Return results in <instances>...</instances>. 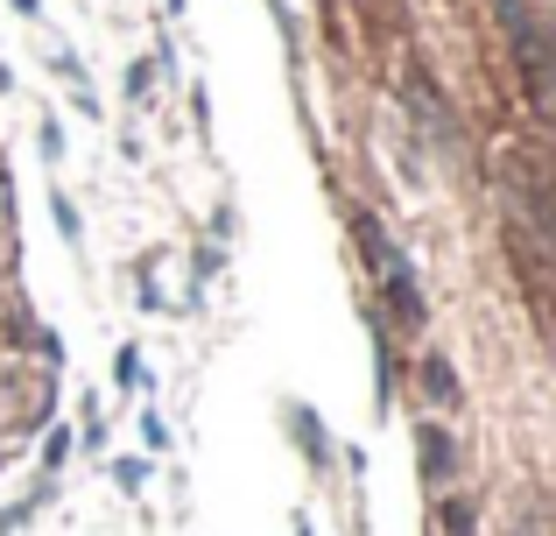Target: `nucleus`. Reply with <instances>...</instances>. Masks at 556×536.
I'll use <instances>...</instances> for the list:
<instances>
[{"instance_id": "f257e3e1", "label": "nucleus", "mask_w": 556, "mask_h": 536, "mask_svg": "<svg viewBox=\"0 0 556 536\" xmlns=\"http://www.w3.org/2000/svg\"><path fill=\"white\" fill-rule=\"evenodd\" d=\"M359 240H367V262H374V275H380V289L394 297V317L416 332L430 311H422V289H416V275H408L402 248H394V240H380V226H374V220H359Z\"/></svg>"}, {"instance_id": "f03ea898", "label": "nucleus", "mask_w": 556, "mask_h": 536, "mask_svg": "<svg viewBox=\"0 0 556 536\" xmlns=\"http://www.w3.org/2000/svg\"><path fill=\"white\" fill-rule=\"evenodd\" d=\"M501 8V28L507 42H515V64H521V85H529V107H543L549 99V57H543V28H535L529 0H493Z\"/></svg>"}, {"instance_id": "7ed1b4c3", "label": "nucleus", "mask_w": 556, "mask_h": 536, "mask_svg": "<svg viewBox=\"0 0 556 536\" xmlns=\"http://www.w3.org/2000/svg\"><path fill=\"white\" fill-rule=\"evenodd\" d=\"M416 445H422V481H430V487H451V481H458V452H451V438L437 424H422Z\"/></svg>"}, {"instance_id": "20e7f679", "label": "nucleus", "mask_w": 556, "mask_h": 536, "mask_svg": "<svg viewBox=\"0 0 556 536\" xmlns=\"http://www.w3.org/2000/svg\"><path fill=\"white\" fill-rule=\"evenodd\" d=\"M422 388H430L437 402H458V374H451V360H444V353L422 360Z\"/></svg>"}, {"instance_id": "39448f33", "label": "nucleus", "mask_w": 556, "mask_h": 536, "mask_svg": "<svg viewBox=\"0 0 556 536\" xmlns=\"http://www.w3.org/2000/svg\"><path fill=\"white\" fill-rule=\"evenodd\" d=\"M36 149H42V163H64V127H56L50 113H42V141Z\"/></svg>"}, {"instance_id": "423d86ee", "label": "nucleus", "mask_w": 556, "mask_h": 536, "mask_svg": "<svg viewBox=\"0 0 556 536\" xmlns=\"http://www.w3.org/2000/svg\"><path fill=\"white\" fill-rule=\"evenodd\" d=\"M50 205H56V226H64V240H71V248H78V212H71V205H64V198H56V191H50Z\"/></svg>"}, {"instance_id": "0eeeda50", "label": "nucleus", "mask_w": 556, "mask_h": 536, "mask_svg": "<svg viewBox=\"0 0 556 536\" xmlns=\"http://www.w3.org/2000/svg\"><path fill=\"white\" fill-rule=\"evenodd\" d=\"M444 523H451V536H472V509H465V501H451Z\"/></svg>"}]
</instances>
